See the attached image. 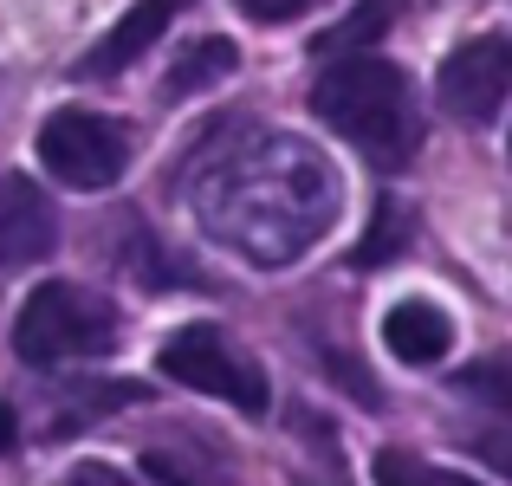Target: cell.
Returning a JSON list of instances; mask_svg holds the SVG:
<instances>
[{
    "label": "cell",
    "instance_id": "8",
    "mask_svg": "<svg viewBox=\"0 0 512 486\" xmlns=\"http://www.w3.org/2000/svg\"><path fill=\"white\" fill-rule=\"evenodd\" d=\"M175 7H182V0H137V7H130L124 20H117L111 33H104L98 46H91L85 59L72 65V78H117L124 65H137L143 52L163 39V26L175 20Z\"/></svg>",
    "mask_w": 512,
    "mask_h": 486
},
{
    "label": "cell",
    "instance_id": "7",
    "mask_svg": "<svg viewBox=\"0 0 512 486\" xmlns=\"http://www.w3.org/2000/svg\"><path fill=\"white\" fill-rule=\"evenodd\" d=\"M59 247L52 208L26 175H0V266H39Z\"/></svg>",
    "mask_w": 512,
    "mask_h": 486
},
{
    "label": "cell",
    "instance_id": "11",
    "mask_svg": "<svg viewBox=\"0 0 512 486\" xmlns=\"http://www.w3.org/2000/svg\"><path fill=\"white\" fill-rule=\"evenodd\" d=\"M396 20V0H363V13H350L344 26H331L325 39H318V59H331V52H357V46H370L383 26Z\"/></svg>",
    "mask_w": 512,
    "mask_h": 486
},
{
    "label": "cell",
    "instance_id": "1",
    "mask_svg": "<svg viewBox=\"0 0 512 486\" xmlns=\"http://www.w3.org/2000/svg\"><path fill=\"white\" fill-rule=\"evenodd\" d=\"M344 182L292 130H240L234 150L208 156L195 182V221L208 240L253 266H292L331 234Z\"/></svg>",
    "mask_w": 512,
    "mask_h": 486
},
{
    "label": "cell",
    "instance_id": "6",
    "mask_svg": "<svg viewBox=\"0 0 512 486\" xmlns=\"http://www.w3.org/2000/svg\"><path fill=\"white\" fill-rule=\"evenodd\" d=\"M506 91H512V46L500 33H480L441 65V111L461 117V124L487 130L493 117L506 111Z\"/></svg>",
    "mask_w": 512,
    "mask_h": 486
},
{
    "label": "cell",
    "instance_id": "5",
    "mask_svg": "<svg viewBox=\"0 0 512 486\" xmlns=\"http://www.w3.org/2000/svg\"><path fill=\"white\" fill-rule=\"evenodd\" d=\"M163 370H169L182 389H201V396L234 402L240 415H266V402H273L266 376L253 370V363L240 357V350L227 344L214 324H182V331L163 344Z\"/></svg>",
    "mask_w": 512,
    "mask_h": 486
},
{
    "label": "cell",
    "instance_id": "10",
    "mask_svg": "<svg viewBox=\"0 0 512 486\" xmlns=\"http://www.w3.org/2000/svg\"><path fill=\"white\" fill-rule=\"evenodd\" d=\"M234 65H240L234 39H201V46H188L182 65L169 72V91H175V98H188V91H201V85H214V78H227Z\"/></svg>",
    "mask_w": 512,
    "mask_h": 486
},
{
    "label": "cell",
    "instance_id": "18",
    "mask_svg": "<svg viewBox=\"0 0 512 486\" xmlns=\"http://www.w3.org/2000/svg\"><path fill=\"white\" fill-rule=\"evenodd\" d=\"M240 7H247V0H240Z\"/></svg>",
    "mask_w": 512,
    "mask_h": 486
},
{
    "label": "cell",
    "instance_id": "9",
    "mask_svg": "<svg viewBox=\"0 0 512 486\" xmlns=\"http://www.w3.org/2000/svg\"><path fill=\"white\" fill-rule=\"evenodd\" d=\"M383 344L396 363H441L454 350V318L435 299H402L383 318Z\"/></svg>",
    "mask_w": 512,
    "mask_h": 486
},
{
    "label": "cell",
    "instance_id": "15",
    "mask_svg": "<svg viewBox=\"0 0 512 486\" xmlns=\"http://www.w3.org/2000/svg\"><path fill=\"white\" fill-rule=\"evenodd\" d=\"M305 7H325V0H247L253 20H292V13H305Z\"/></svg>",
    "mask_w": 512,
    "mask_h": 486
},
{
    "label": "cell",
    "instance_id": "2",
    "mask_svg": "<svg viewBox=\"0 0 512 486\" xmlns=\"http://www.w3.org/2000/svg\"><path fill=\"white\" fill-rule=\"evenodd\" d=\"M312 111L383 175L409 169L422 150V111H415V85L402 65H389L383 52H331V65L312 85Z\"/></svg>",
    "mask_w": 512,
    "mask_h": 486
},
{
    "label": "cell",
    "instance_id": "3",
    "mask_svg": "<svg viewBox=\"0 0 512 486\" xmlns=\"http://www.w3.org/2000/svg\"><path fill=\"white\" fill-rule=\"evenodd\" d=\"M117 337H124L117 305L85 292V286H72V279H46L26 299L20 324H13V350L33 370H59V363H78V357H111Z\"/></svg>",
    "mask_w": 512,
    "mask_h": 486
},
{
    "label": "cell",
    "instance_id": "12",
    "mask_svg": "<svg viewBox=\"0 0 512 486\" xmlns=\"http://www.w3.org/2000/svg\"><path fill=\"white\" fill-rule=\"evenodd\" d=\"M409 234H415V221L396 208V201H383V208H376V234L363 240L357 253H350V266H383L396 247H409Z\"/></svg>",
    "mask_w": 512,
    "mask_h": 486
},
{
    "label": "cell",
    "instance_id": "16",
    "mask_svg": "<svg viewBox=\"0 0 512 486\" xmlns=\"http://www.w3.org/2000/svg\"><path fill=\"white\" fill-rule=\"evenodd\" d=\"M143 467H150V474L156 480H163V486H201L195 474H188V467L182 461H163V454H150V461H143Z\"/></svg>",
    "mask_w": 512,
    "mask_h": 486
},
{
    "label": "cell",
    "instance_id": "13",
    "mask_svg": "<svg viewBox=\"0 0 512 486\" xmlns=\"http://www.w3.org/2000/svg\"><path fill=\"white\" fill-rule=\"evenodd\" d=\"M376 486H474V480H454V474H441V467L415 461L402 448H383L376 454Z\"/></svg>",
    "mask_w": 512,
    "mask_h": 486
},
{
    "label": "cell",
    "instance_id": "4",
    "mask_svg": "<svg viewBox=\"0 0 512 486\" xmlns=\"http://www.w3.org/2000/svg\"><path fill=\"white\" fill-rule=\"evenodd\" d=\"M39 162H46L52 182L78 188V195H98V188H111L130 169V137L98 111H52L39 124Z\"/></svg>",
    "mask_w": 512,
    "mask_h": 486
},
{
    "label": "cell",
    "instance_id": "14",
    "mask_svg": "<svg viewBox=\"0 0 512 486\" xmlns=\"http://www.w3.org/2000/svg\"><path fill=\"white\" fill-rule=\"evenodd\" d=\"M59 486H137L130 474H117V467H104V461H85V467H72Z\"/></svg>",
    "mask_w": 512,
    "mask_h": 486
},
{
    "label": "cell",
    "instance_id": "17",
    "mask_svg": "<svg viewBox=\"0 0 512 486\" xmlns=\"http://www.w3.org/2000/svg\"><path fill=\"white\" fill-rule=\"evenodd\" d=\"M13 435H20V422H13V409H7V402H0V454L13 448Z\"/></svg>",
    "mask_w": 512,
    "mask_h": 486
}]
</instances>
